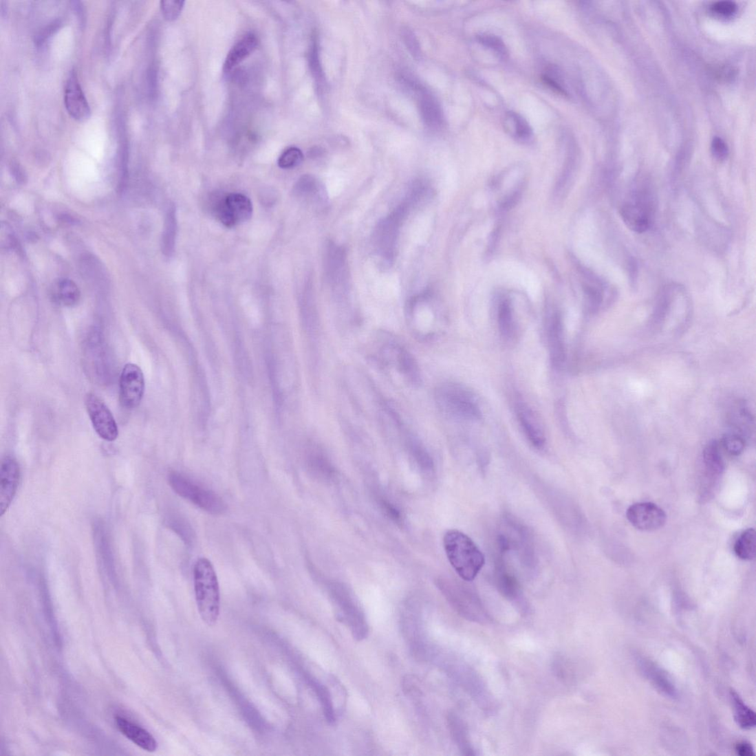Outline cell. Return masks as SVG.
Masks as SVG:
<instances>
[{
    "mask_svg": "<svg viewBox=\"0 0 756 756\" xmlns=\"http://www.w3.org/2000/svg\"><path fill=\"white\" fill-rule=\"evenodd\" d=\"M443 544L451 566L466 581H472L485 565V557L477 544L466 534L457 530H449Z\"/></svg>",
    "mask_w": 756,
    "mask_h": 756,
    "instance_id": "6da1fadb",
    "label": "cell"
},
{
    "mask_svg": "<svg viewBox=\"0 0 756 756\" xmlns=\"http://www.w3.org/2000/svg\"><path fill=\"white\" fill-rule=\"evenodd\" d=\"M194 587L199 616L208 627L215 626L219 616L220 592L217 573L206 558L198 559L194 566Z\"/></svg>",
    "mask_w": 756,
    "mask_h": 756,
    "instance_id": "7a4b0ae2",
    "label": "cell"
},
{
    "mask_svg": "<svg viewBox=\"0 0 756 756\" xmlns=\"http://www.w3.org/2000/svg\"><path fill=\"white\" fill-rule=\"evenodd\" d=\"M378 364L389 370H394L409 386L419 387L422 385V373L415 356L400 342L387 338L381 341L376 350Z\"/></svg>",
    "mask_w": 756,
    "mask_h": 756,
    "instance_id": "3957f363",
    "label": "cell"
},
{
    "mask_svg": "<svg viewBox=\"0 0 756 756\" xmlns=\"http://www.w3.org/2000/svg\"><path fill=\"white\" fill-rule=\"evenodd\" d=\"M435 402L443 415L458 420H477L481 411L473 402L470 393L455 384H445L437 388Z\"/></svg>",
    "mask_w": 756,
    "mask_h": 756,
    "instance_id": "277c9868",
    "label": "cell"
},
{
    "mask_svg": "<svg viewBox=\"0 0 756 756\" xmlns=\"http://www.w3.org/2000/svg\"><path fill=\"white\" fill-rule=\"evenodd\" d=\"M169 486L178 496L213 515L226 512V504L215 492L202 487L181 473L173 471L168 477Z\"/></svg>",
    "mask_w": 756,
    "mask_h": 756,
    "instance_id": "5b68a950",
    "label": "cell"
},
{
    "mask_svg": "<svg viewBox=\"0 0 756 756\" xmlns=\"http://www.w3.org/2000/svg\"><path fill=\"white\" fill-rule=\"evenodd\" d=\"M414 206L407 197L404 201L386 218L380 222L376 231V245L382 257L391 261L395 257L400 226Z\"/></svg>",
    "mask_w": 756,
    "mask_h": 756,
    "instance_id": "8992f818",
    "label": "cell"
},
{
    "mask_svg": "<svg viewBox=\"0 0 756 756\" xmlns=\"http://www.w3.org/2000/svg\"><path fill=\"white\" fill-rule=\"evenodd\" d=\"M84 356L90 378L99 384H106L110 378L109 358L104 338L99 332L96 330L89 336Z\"/></svg>",
    "mask_w": 756,
    "mask_h": 756,
    "instance_id": "52a82bcc",
    "label": "cell"
},
{
    "mask_svg": "<svg viewBox=\"0 0 756 756\" xmlns=\"http://www.w3.org/2000/svg\"><path fill=\"white\" fill-rule=\"evenodd\" d=\"M145 392L143 371L135 364H127L123 368L119 380V400L127 409L137 408L142 401Z\"/></svg>",
    "mask_w": 756,
    "mask_h": 756,
    "instance_id": "ba28073f",
    "label": "cell"
},
{
    "mask_svg": "<svg viewBox=\"0 0 756 756\" xmlns=\"http://www.w3.org/2000/svg\"><path fill=\"white\" fill-rule=\"evenodd\" d=\"M85 406L97 435L106 441H115L118 437L117 423L105 403L97 396L89 393L85 398Z\"/></svg>",
    "mask_w": 756,
    "mask_h": 756,
    "instance_id": "9c48e42d",
    "label": "cell"
},
{
    "mask_svg": "<svg viewBox=\"0 0 756 756\" xmlns=\"http://www.w3.org/2000/svg\"><path fill=\"white\" fill-rule=\"evenodd\" d=\"M216 215L227 227H234L248 220L253 213L251 201L241 194H230L218 202Z\"/></svg>",
    "mask_w": 756,
    "mask_h": 756,
    "instance_id": "30bf717a",
    "label": "cell"
},
{
    "mask_svg": "<svg viewBox=\"0 0 756 756\" xmlns=\"http://www.w3.org/2000/svg\"><path fill=\"white\" fill-rule=\"evenodd\" d=\"M444 592L451 606L460 616L471 621L481 623L487 621V614L475 594L456 586L446 588Z\"/></svg>",
    "mask_w": 756,
    "mask_h": 756,
    "instance_id": "8fae6325",
    "label": "cell"
},
{
    "mask_svg": "<svg viewBox=\"0 0 756 756\" xmlns=\"http://www.w3.org/2000/svg\"><path fill=\"white\" fill-rule=\"evenodd\" d=\"M627 517L635 528L642 531L657 530L667 522V514L651 502L634 504L628 508Z\"/></svg>",
    "mask_w": 756,
    "mask_h": 756,
    "instance_id": "7c38bea8",
    "label": "cell"
},
{
    "mask_svg": "<svg viewBox=\"0 0 756 756\" xmlns=\"http://www.w3.org/2000/svg\"><path fill=\"white\" fill-rule=\"evenodd\" d=\"M20 479V468L12 457H6L0 470V516L3 517L16 496Z\"/></svg>",
    "mask_w": 756,
    "mask_h": 756,
    "instance_id": "4fadbf2b",
    "label": "cell"
},
{
    "mask_svg": "<svg viewBox=\"0 0 756 756\" xmlns=\"http://www.w3.org/2000/svg\"><path fill=\"white\" fill-rule=\"evenodd\" d=\"M637 199L622 206L620 215L624 224L636 233L642 234L651 226V207L649 196L641 193Z\"/></svg>",
    "mask_w": 756,
    "mask_h": 756,
    "instance_id": "5bb4252c",
    "label": "cell"
},
{
    "mask_svg": "<svg viewBox=\"0 0 756 756\" xmlns=\"http://www.w3.org/2000/svg\"><path fill=\"white\" fill-rule=\"evenodd\" d=\"M65 105L69 116L78 122H85L91 115V109L75 70H72L67 80Z\"/></svg>",
    "mask_w": 756,
    "mask_h": 756,
    "instance_id": "9a60e30c",
    "label": "cell"
},
{
    "mask_svg": "<svg viewBox=\"0 0 756 756\" xmlns=\"http://www.w3.org/2000/svg\"><path fill=\"white\" fill-rule=\"evenodd\" d=\"M325 270L330 285L337 290H345L348 280V269L347 255L344 248L332 243L328 245Z\"/></svg>",
    "mask_w": 756,
    "mask_h": 756,
    "instance_id": "2e32d148",
    "label": "cell"
},
{
    "mask_svg": "<svg viewBox=\"0 0 756 756\" xmlns=\"http://www.w3.org/2000/svg\"><path fill=\"white\" fill-rule=\"evenodd\" d=\"M639 669L646 678L659 692L669 698L678 697V692L674 684L658 665L649 660L640 658L638 660Z\"/></svg>",
    "mask_w": 756,
    "mask_h": 756,
    "instance_id": "e0dca14e",
    "label": "cell"
},
{
    "mask_svg": "<svg viewBox=\"0 0 756 756\" xmlns=\"http://www.w3.org/2000/svg\"><path fill=\"white\" fill-rule=\"evenodd\" d=\"M550 356L554 368L560 369L566 361L567 354L564 344L563 328L559 314H554L548 330Z\"/></svg>",
    "mask_w": 756,
    "mask_h": 756,
    "instance_id": "ac0fdd59",
    "label": "cell"
},
{
    "mask_svg": "<svg viewBox=\"0 0 756 756\" xmlns=\"http://www.w3.org/2000/svg\"><path fill=\"white\" fill-rule=\"evenodd\" d=\"M118 729L139 748L153 753L158 749V743L152 734L140 726L122 717H116Z\"/></svg>",
    "mask_w": 756,
    "mask_h": 756,
    "instance_id": "d6986e66",
    "label": "cell"
},
{
    "mask_svg": "<svg viewBox=\"0 0 756 756\" xmlns=\"http://www.w3.org/2000/svg\"><path fill=\"white\" fill-rule=\"evenodd\" d=\"M419 96L420 114L425 124L432 129H438L443 125L442 112L437 100L424 89L416 85Z\"/></svg>",
    "mask_w": 756,
    "mask_h": 756,
    "instance_id": "ffe728a7",
    "label": "cell"
},
{
    "mask_svg": "<svg viewBox=\"0 0 756 756\" xmlns=\"http://www.w3.org/2000/svg\"><path fill=\"white\" fill-rule=\"evenodd\" d=\"M518 418L521 426L531 444L537 449H541L546 444V438L541 429H539L536 419L532 413L526 406H519L517 411Z\"/></svg>",
    "mask_w": 756,
    "mask_h": 756,
    "instance_id": "44dd1931",
    "label": "cell"
},
{
    "mask_svg": "<svg viewBox=\"0 0 756 756\" xmlns=\"http://www.w3.org/2000/svg\"><path fill=\"white\" fill-rule=\"evenodd\" d=\"M257 46V39L255 35L249 34L246 35L230 50L226 63L224 69L230 72L255 52Z\"/></svg>",
    "mask_w": 756,
    "mask_h": 756,
    "instance_id": "7402d4cb",
    "label": "cell"
},
{
    "mask_svg": "<svg viewBox=\"0 0 756 756\" xmlns=\"http://www.w3.org/2000/svg\"><path fill=\"white\" fill-rule=\"evenodd\" d=\"M703 463L705 475L709 479H717L724 469L721 448L717 441H713L705 447L703 451Z\"/></svg>",
    "mask_w": 756,
    "mask_h": 756,
    "instance_id": "603a6c76",
    "label": "cell"
},
{
    "mask_svg": "<svg viewBox=\"0 0 756 756\" xmlns=\"http://www.w3.org/2000/svg\"><path fill=\"white\" fill-rule=\"evenodd\" d=\"M94 537L98 552L100 560H102L106 572H107L110 576H114V573H116V569L113 552L112 550H111L109 540L105 526H103V523L100 521L95 523Z\"/></svg>",
    "mask_w": 756,
    "mask_h": 756,
    "instance_id": "cb8c5ba5",
    "label": "cell"
},
{
    "mask_svg": "<svg viewBox=\"0 0 756 756\" xmlns=\"http://www.w3.org/2000/svg\"><path fill=\"white\" fill-rule=\"evenodd\" d=\"M497 586L502 594L510 600L517 599L520 594V586L517 578L507 570L502 562H499L496 571Z\"/></svg>",
    "mask_w": 756,
    "mask_h": 756,
    "instance_id": "d4e9b609",
    "label": "cell"
},
{
    "mask_svg": "<svg viewBox=\"0 0 756 756\" xmlns=\"http://www.w3.org/2000/svg\"><path fill=\"white\" fill-rule=\"evenodd\" d=\"M731 698L734 708L735 720L739 727L744 730L755 728L756 724L755 712L745 704L737 691L733 690L731 691Z\"/></svg>",
    "mask_w": 756,
    "mask_h": 756,
    "instance_id": "484cf974",
    "label": "cell"
},
{
    "mask_svg": "<svg viewBox=\"0 0 756 756\" xmlns=\"http://www.w3.org/2000/svg\"><path fill=\"white\" fill-rule=\"evenodd\" d=\"M56 287L55 297L59 303L67 307L77 305L80 294L78 286L72 280H60Z\"/></svg>",
    "mask_w": 756,
    "mask_h": 756,
    "instance_id": "4316f807",
    "label": "cell"
},
{
    "mask_svg": "<svg viewBox=\"0 0 756 756\" xmlns=\"http://www.w3.org/2000/svg\"><path fill=\"white\" fill-rule=\"evenodd\" d=\"M735 555L742 560L750 561L755 555V532L753 529L744 531L734 544Z\"/></svg>",
    "mask_w": 756,
    "mask_h": 756,
    "instance_id": "83f0119b",
    "label": "cell"
},
{
    "mask_svg": "<svg viewBox=\"0 0 756 756\" xmlns=\"http://www.w3.org/2000/svg\"><path fill=\"white\" fill-rule=\"evenodd\" d=\"M449 726L453 739L455 740L463 754L473 755L467 738L465 726L462 722L455 715H450Z\"/></svg>",
    "mask_w": 756,
    "mask_h": 756,
    "instance_id": "f1b7e54d",
    "label": "cell"
},
{
    "mask_svg": "<svg viewBox=\"0 0 756 756\" xmlns=\"http://www.w3.org/2000/svg\"><path fill=\"white\" fill-rule=\"evenodd\" d=\"M174 210L173 208H170L168 211L163 236V250L167 256L173 253L175 246L176 220Z\"/></svg>",
    "mask_w": 756,
    "mask_h": 756,
    "instance_id": "f546056e",
    "label": "cell"
},
{
    "mask_svg": "<svg viewBox=\"0 0 756 756\" xmlns=\"http://www.w3.org/2000/svg\"><path fill=\"white\" fill-rule=\"evenodd\" d=\"M498 325L500 334L504 338H510L512 336L514 331V321L508 301H504L499 306Z\"/></svg>",
    "mask_w": 756,
    "mask_h": 756,
    "instance_id": "4dcf8cb0",
    "label": "cell"
},
{
    "mask_svg": "<svg viewBox=\"0 0 756 756\" xmlns=\"http://www.w3.org/2000/svg\"><path fill=\"white\" fill-rule=\"evenodd\" d=\"M168 525L188 546L193 543L195 534L184 519L173 517L168 521Z\"/></svg>",
    "mask_w": 756,
    "mask_h": 756,
    "instance_id": "1f68e13d",
    "label": "cell"
},
{
    "mask_svg": "<svg viewBox=\"0 0 756 756\" xmlns=\"http://www.w3.org/2000/svg\"><path fill=\"white\" fill-rule=\"evenodd\" d=\"M314 687L318 697L320 699L322 708H323L325 717L327 721L330 724H334L336 722V714L330 691L325 687L324 685L318 683H314Z\"/></svg>",
    "mask_w": 756,
    "mask_h": 756,
    "instance_id": "d6a6232c",
    "label": "cell"
},
{
    "mask_svg": "<svg viewBox=\"0 0 756 756\" xmlns=\"http://www.w3.org/2000/svg\"><path fill=\"white\" fill-rule=\"evenodd\" d=\"M303 159V153L299 148L290 147L281 154L278 164L281 169H292L299 166Z\"/></svg>",
    "mask_w": 756,
    "mask_h": 756,
    "instance_id": "836d02e7",
    "label": "cell"
},
{
    "mask_svg": "<svg viewBox=\"0 0 756 756\" xmlns=\"http://www.w3.org/2000/svg\"><path fill=\"white\" fill-rule=\"evenodd\" d=\"M477 39L480 44L492 50L499 56L506 57L507 56L506 46L497 36L490 34H480L477 36Z\"/></svg>",
    "mask_w": 756,
    "mask_h": 756,
    "instance_id": "e575fe53",
    "label": "cell"
},
{
    "mask_svg": "<svg viewBox=\"0 0 756 756\" xmlns=\"http://www.w3.org/2000/svg\"><path fill=\"white\" fill-rule=\"evenodd\" d=\"M508 118L513 123L514 133L519 138L526 140L532 136V129L527 120L516 113H510Z\"/></svg>",
    "mask_w": 756,
    "mask_h": 756,
    "instance_id": "d590c367",
    "label": "cell"
},
{
    "mask_svg": "<svg viewBox=\"0 0 756 756\" xmlns=\"http://www.w3.org/2000/svg\"><path fill=\"white\" fill-rule=\"evenodd\" d=\"M120 177L118 185L120 193H124L128 182L129 149L126 140L123 141L120 155Z\"/></svg>",
    "mask_w": 756,
    "mask_h": 756,
    "instance_id": "8d00e7d4",
    "label": "cell"
},
{
    "mask_svg": "<svg viewBox=\"0 0 756 756\" xmlns=\"http://www.w3.org/2000/svg\"><path fill=\"white\" fill-rule=\"evenodd\" d=\"M722 445L730 455L737 456L743 452L745 442L743 437L739 433H730L723 439Z\"/></svg>",
    "mask_w": 756,
    "mask_h": 756,
    "instance_id": "74e56055",
    "label": "cell"
},
{
    "mask_svg": "<svg viewBox=\"0 0 756 756\" xmlns=\"http://www.w3.org/2000/svg\"><path fill=\"white\" fill-rule=\"evenodd\" d=\"M184 3V1H175V0L161 1L160 8L164 18L168 21H174L182 12Z\"/></svg>",
    "mask_w": 756,
    "mask_h": 756,
    "instance_id": "f35d334b",
    "label": "cell"
},
{
    "mask_svg": "<svg viewBox=\"0 0 756 756\" xmlns=\"http://www.w3.org/2000/svg\"><path fill=\"white\" fill-rule=\"evenodd\" d=\"M63 22L61 19H56L52 23L45 26L40 31L35 37V43L37 46H41L44 45L49 38L52 37L61 27Z\"/></svg>",
    "mask_w": 756,
    "mask_h": 756,
    "instance_id": "ab89813d",
    "label": "cell"
},
{
    "mask_svg": "<svg viewBox=\"0 0 756 756\" xmlns=\"http://www.w3.org/2000/svg\"><path fill=\"white\" fill-rule=\"evenodd\" d=\"M713 14L724 18L733 17L737 12V6L731 1H721L715 3L711 6Z\"/></svg>",
    "mask_w": 756,
    "mask_h": 756,
    "instance_id": "60d3db41",
    "label": "cell"
},
{
    "mask_svg": "<svg viewBox=\"0 0 756 756\" xmlns=\"http://www.w3.org/2000/svg\"><path fill=\"white\" fill-rule=\"evenodd\" d=\"M711 151L713 157L720 160H724L728 155V147L724 141L720 138H714L712 141Z\"/></svg>",
    "mask_w": 756,
    "mask_h": 756,
    "instance_id": "b9f144b4",
    "label": "cell"
},
{
    "mask_svg": "<svg viewBox=\"0 0 756 756\" xmlns=\"http://www.w3.org/2000/svg\"><path fill=\"white\" fill-rule=\"evenodd\" d=\"M318 52L316 43H314L310 50V66L312 72H314L315 76L321 83L323 80V74H322L321 68L319 65Z\"/></svg>",
    "mask_w": 756,
    "mask_h": 756,
    "instance_id": "7bdbcfd3",
    "label": "cell"
},
{
    "mask_svg": "<svg viewBox=\"0 0 756 756\" xmlns=\"http://www.w3.org/2000/svg\"><path fill=\"white\" fill-rule=\"evenodd\" d=\"M70 4H72L74 12L78 17L80 26L85 28L87 23V13L84 4L78 0L70 2Z\"/></svg>",
    "mask_w": 756,
    "mask_h": 756,
    "instance_id": "ee69618b",
    "label": "cell"
},
{
    "mask_svg": "<svg viewBox=\"0 0 756 756\" xmlns=\"http://www.w3.org/2000/svg\"><path fill=\"white\" fill-rule=\"evenodd\" d=\"M147 77L149 95L151 97H154L157 85L156 70L154 68H149Z\"/></svg>",
    "mask_w": 756,
    "mask_h": 756,
    "instance_id": "f6af8a7d",
    "label": "cell"
},
{
    "mask_svg": "<svg viewBox=\"0 0 756 756\" xmlns=\"http://www.w3.org/2000/svg\"><path fill=\"white\" fill-rule=\"evenodd\" d=\"M543 82L544 84H546L547 85H548L552 89L555 90V91L557 92L559 94H561V95H563V96H567L568 95V93H567L566 90L564 89L562 87V86L559 83L557 82L556 80H554L553 78H550V76H543Z\"/></svg>",
    "mask_w": 756,
    "mask_h": 756,
    "instance_id": "bcb514c9",
    "label": "cell"
},
{
    "mask_svg": "<svg viewBox=\"0 0 756 756\" xmlns=\"http://www.w3.org/2000/svg\"><path fill=\"white\" fill-rule=\"evenodd\" d=\"M735 752L741 756L755 755L752 745L746 742H742L737 744V747H735Z\"/></svg>",
    "mask_w": 756,
    "mask_h": 756,
    "instance_id": "7dc6e473",
    "label": "cell"
},
{
    "mask_svg": "<svg viewBox=\"0 0 756 756\" xmlns=\"http://www.w3.org/2000/svg\"><path fill=\"white\" fill-rule=\"evenodd\" d=\"M414 36L415 35H413L412 32L408 31L407 30L406 34H404L405 41L409 48L411 50L413 54H419L418 44Z\"/></svg>",
    "mask_w": 756,
    "mask_h": 756,
    "instance_id": "c3c4849f",
    "label": "cell"
},
{
    "mask_svg": "<svg viewBox=\"0 0 756 756\" xmlns=\"http://www.w3.org/2000/svg\"><path fill=\"white\" fill-rule=\"evenodd\" d=\"M11 171L18 183L23 184L25 182L26 180L25 173L19 164L16 163L12 164L11 166Z\"/></svg>",
    "mask_w": 756,
    "mask_h": 756,
    "instance_id": "681fc988",
    "label": "cell"
},
{
    "mask_svg": "<svg viewBox=\"0 0 756 756\" xmlns=\"http://www.w3.org/2000/svg\"><path fill=\"white\" fill-rule=\"evenodd\" d=\"M0 12H1L2 17H5L7 15L8 6L6 2L1 1V3H0Z\"/></svg>",
    "mask_w": 756,
    "mask_h": 756,
    "instance_id": "f907efd6",
    "label": "cell"
}]
</instances>
